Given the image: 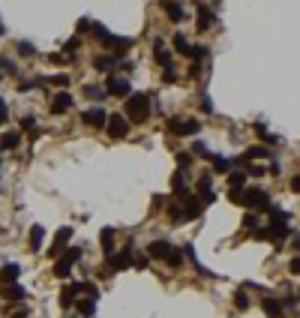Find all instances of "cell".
I'll return each instance as SVG.
<instances>
[{"mask_svg": "<svg viewBox=\"0 0 300 318\" xmlns=\"http://www.w3.org/2000/svg\"><path fill=\"white\" fill-rule=\"evenodd\" d=\"M18 273H21V267H18V264H3V267H0V282H6V285H9V282H15V279H18Z\"/></svg>", "mask_w": 300, "mask_h": 318, "instance_id": "cell-16", "label": "cell"}, {"mask_svg": "<svg viewBox=\"0 0 300 318\" xmlns=\"http://www.w3.org/2000/svg\"><path fill=\"white\" fill-rule=\"evenodd\" d=\"M21 144V132L12 129V132H3V138H0V150H15Z\"/></svg>", "mask_w": 300, "mask_h": 318, "instance_id": "cell-14", "label": "cell"}, {"mask_svg": "<svg viewBox=\"0 0 300 318\" xmlns=\"http://www.w3.org/2000/svg\"><path fill=\"white\" fill-rule=\"evenodd\" d=\"M81 120H84V126H93V129H102L105 123H108V111H102L99 105H96V108H87V111L81 114Z\"/></svg>", "mask_w": 300, "mask_h": 318, "instance_id": "cell-6", "label": "cell"}, {"mask_svg": "<svg viewBox=\"0 0 300 318\" xmlns=\"http://www.w3.org/2000/svg\"><path fill=\"white\" fill-rule=\"evenodd\" d=\"M78 45H81V39H75V36H72V39H69V42H66L63 48L69 51V54H72V51H78Z\"/></svg>", "mask_w": 300, "mask_h": 318, "instance_id": "cell-43", "label": "cell"}, {"mask_svg": "<svg viewBox=\"0 0 300 318\" xmlns=\"http://www.w3.org/2000/svg\"><path fill=\"white\" fill-rule=\"evenodd\" d=\"M201 108H204V114H213V102H210V96H201Z\"/></svg>", "mask_w": 300, "mask_h": 318, "instance_id": "cell-42", "label": "cell"}, {"mask_svg": "<svg viewBox=\"0 0 300 318\" xmlns=\"http://www.w3.org/2000/svg\"><path fill=\"white\" fill-rule=\"evenodd\" d=\"M198 129H201V123H198V120H180L177 135H198Z\"/></svg>", "mask_w": 300, "mask_h": 318, "instance_id": "cell-22", "label": "cell"}, {"mask_svg": "<svg viewBox=\"0 0 300 318\" xmlns=\"http://www.w3.org/2000/svg\"><path fill=\"white\" fill-rule=\"evenodd\" d=\"M129 81L126 78H108V84H105V93H111V96H129Z\"/></svg>", "mask_w": 300, "mask_h": 318, "instance_id": "cell-8", "label": "cell"}, {"mask_svg": "<svg viewBox=\"0 0 300 318\" xmlns=\"http://www.w3.org/2000/svg\"><path fill=\"white\" fill-rule=\"evenodd\" d=\"M261 306H264V312H267V318H279V315H282V306H279V300H273V297L261 300Z\"/></svg>", "mask_w": 300, "mask_h": 318, "instance_id": "cell-24", "label": "cell"}, {"mask_svg": "<svg viewBox=\"0 0 300 318\" xmlns=\"http://www.w3.org/2000/svg\"><path fill=\"white\" fill-rule=\"evenodd\" d=\"M171 189H174V195H189V186H186L183 171H177V174L171 177Z\"/></svg>", "mask_w": 300, "mask_h": 318, "instance_id": "cell-18", "label": "cell"}, {"mask_svg": "<svg viewBox=\"0 0 300 318\" xmlns=\"http://www.w3.org/2000/svg\"><path fill=\"white\" fill-rule=\"evenodd\" d=\"M129 264H132V255H129L126 249H120V252H111V255H108V267L117 270V273H120V270H126Z\"/></svg>", "mask_w": 300, "mask_h": 318, "instance_id": "cell-7", "label": "cell"}, {"mask_svg": "<svg viewBox=\"0 0 300 318\" xmlns=\"http://www.w3.org/2000/svg\"><path fill=\"white\" fill-rule=\"evenodd\" d=\"M294 246H297V249H300V237H294Z\"/></svg>", "mask_w": 300, "mask_h": 318, "instance_id": "cell-50", "label": "cell"}, {"mask_svg": "<svg viewBox=\"0 0 300 318\" xmlns=\"http://www.w3.org/2000/svg\"><path fill=\"white\" fill-rule=\"evenodd\" d=\"M81 258V246H72V249H66L63 252V258L54 264V273L57 276H69V270H72V264Z\"/></svg>", "mask_w": 300, "mask_h": 318, "instance_id": "cell-4", "label": "cell"}, {"mask_svg": "<svg viewBox=\"0 0 300 318\" xmlns=\"http://www.w3.org/2000/svg\"><path fill=\"white\" fill-rule=\"evenodd\" d=\"M117 63H120V54H99V57L93 60V66L99 69V72H111Z\"/></svg>", "mask_w": 300, "mask_h": 318, "instance_id": "cell-11", "label": "cell"}, {"mask_svg": "<svg viewBox=\"0 0 300 318\" xmlns=\"http://www.w3.org/2000/svg\"><path fill=\"white\" fill-rule=\"evenodd\" d=\"M171 252H174V246H171L168 240H153V243L147 246V255H153V258H162V261H165Z\"/></svg>", "mask_w": 300, "mask_h": 318, "instance_id": "cell-10", "label": "cell"}, {"mask_svg": "<svg viewBox=\"0 0 300 318\" xmlns=\"http://www.w3.org/2000/svg\"><path fill=\"white\" fill-rule=\"evenodd\" d=\"M165 204V195H153V207H162Z\"/></svg>", "mask_w": 300, "mask_h": 318, "instance_id": "cell-48", "label": "cell"}, {"mask_svg": "<svg viewBox=\"0 0 300 318\" xmlns=\"http://www.w3.org/2000/svg\"><path fill=\"white\" fill-rule=\"evenodd\" d=\"M288 270H291L294 276H300V255H297V258H291V264H288Z\"/></svg>", "mask_w": 300, "mask_h": 318, "instance_id": "cell-44", "label": "cell"}, {"mask_svg": "<svg viewBox=\"0 0 300 318\" xmlns=\"http://www.w3.org/2000/svg\"><path fill=\"white\" fill-rule=\"evenodd\" d=\"M18 54H24V57L36 54V45H30V42H18Z\"/></svg>", "mask_w": 300, "mask_h": 318, "instance_id": "cell-35", "label": "cell"}, {"mask_svg": "<svg viewBox=\"0 0 300 318\" xmlns=\"http://www.w3.org/2000/svg\"><path fill=\"white\" fill-rule=\"evenodd\" d=\"M243 225H246V228H258V219H255V216H246Z\"/></svg>", "mask_w": 300, "mask_h": 318, "instance_id": "cell-47", "label": "cell"}, {"mask_svg": "<svg viewBox=\"0 0 300 318\" xmlns=\"http://www.w3.org/2000/svg\"><path fill=\"white\" fill-rule=\"evenodd\" d=\"M147 114H150V96L147 93H129L126 96V114L123 117L132 123H144Z\"/></svg>", "mask_w": 300, "mask_h": 318, "instance_id": "cell-1", "label": "cell"}, {"mask_svg": "<svg viewBox=\"0 0 300 318\" xmlns=\"http://www.w3.org/2000/svg\"><path fill=\"white\" fill-rule=\"evenodd\" d=\"M177 165L180 168H189L192 165V153H177Z\"/></svg>", "mask_w": 300, "mask_h": 318, "instance_id": "cell-37", "label": "cell"}, {"mask_svg": "<svg viewBox=\"0 0 300 318\" xmlns=\"http://www.w3.org/2000/svg\"><path fill=\"white\" fill-rule=\"evenodd\" d=\"M165 81H177V72H174V66L165 69Z\"/></svg>", "mask_w": 300, "mask_h": 318, "instance_id": "cell-45", "label": "cell"}, {"mask_svg": "<svg viewBox=\"0 0 300 318\" xmlns=\"http://www.w3.org/2000/svg\"><path fill=\"white\" fill-rule=\"evenodd\" d=\"M228 198L234 204H243V189H228Z\"/></svg>", "mask_w": 300, "mask_h": 318, "instance_id": "cell-38", "label": "cell"}, {"mask_svg": "<svg viewBox=\"0 0 300 318\" xmlns=\"http://www.w3.org/2000/svg\"><path fill=\"white\" fill-rule=\"evenodd\" d=\"M9 120V111H6V102H3V96H0V126Z\"/></svg>", "mask_w": 300, "mask_h": 318, "instance_id": "cell-40", "label": "cell"}, {"mask_svg": "<svg viewBox=\"0 0 300 318\" xmlns=\"http://www.w3.org/2000/svg\"><path fill=\"white\" fill-rule=\"evenodd\" d=\"M165 261H168V267H180V264H183V255H180V249H174V252H171Z\"/></svg>", "mask_w": 300, "mask_h": 318, "instance_id": "cell-33", "label": "cell"}, {"mask_svg": "<svg viewBox=\"0 0 300 318\" xmlns=\"http://www.w3.org/2000/svg\"><path fill=\"white\" fill-rule=\"evenodd\" d=\"M69 108H72V96H69V93H57L54 99H51V111H54V114H63Z\"/></svg>", "mask_w": 300, "mask_h": 318, "instance_id": "cell-12", "label": "cell"}, {"mask_svg": "<svg viewBox=\"0 0 300 318\" xmlns=\"http://www.w3.org/2000/svg\"><path fill=\"white\" fill-rule=\"evenodd\" d=\"M165 12H168L171 21H183V18H186V12H183L180 3H165Z\"/></svg>", "mask_w": 300, "mask_h": 318, "instance_id": "cell-25", "label": "cell"}, {"mask_svg": "<svg viewBox=\"0 0 300 318\" xmlns=\"http://www.w3.org/2000/svg\"><path fill=\"white\" fill-rule=\"evenodd\" d=\"M213 21H216L213 18V9H210V6H198V30H207Z\"/></svg>", "mask_w": 300, "mask_h": 318, "instance_id": "cell-17", "label": "cell"}, {"mask_svg": "<svg viewBox=\"0 0 300 318\" xmlns=\"http://www.w3.org/2000/svg\"><path fill=\"white\" fill-rule=\"evenodd\" d=\"M3 297H9V300H21V297H24V288L15 285V282H9V285L3 288Z\"/></svg>", "mask_w": 300, "mask_h": 318, "instance_id": "cell-27", "label": "cell"}, {"mask_svg": "<svg viewBox=\"0 0 300 318\" xmlns=\"http://www.w3.org/2000/svg\"><path fill=\"white\" fill-rule=\"evenodd\" d=\"M21 129H30V132H33V138H36V117H30V114H27V117H21Z\"/></svg>", "mask_w": 300, "mask_h": 318, "instance_id": "cell-32", "label": "cell"}, {"mask_svg": "<svg viewBox=\"0 0 300 318\" xmlns=\"http://www.w3.org/2000/svg\"><path fill=\"white\" fill-rule=\"evenodd\" d=\"M192 153H195V156H204V153H207V144H204V141H195V144H192Z\"/></svg>", "mask_w": 300, "mask_h": 318, "instance_id": "cell-41", "label": "cell"}, {"mask_svg": "<svg viewBox=\"0 0 300 318\" xmlns=\"http://www.w3.org/2000/svg\"><path fill=\"white\" fill-rule=\"evenodd\" d=\"M234 306H237V309H249V294H246V288H240V291L234 294Z\"/></svg>", "mask_w": 300, "mask_h": 318, "instance_id": "cell-30", "label": "cell"}, {"mask_svg": "<svg viewBox=\"0 0 300 318\" xmlns=\"http://www.w3.org/2000/svg\"><path fill=\"white\" fill-rule=\"evenodd\" d=\"M171 45H174V51H177V54H186V57H189L192 45L186 42V36H183V33H174V36H171Z\"/></svg>", "mask_w": 300, "mask_h": 318, "instance_id": "cell-19", "label": "cell"}, {"mask_svg": "<svg viewBox=\"0 0 300 318\" xmlns=\"http://www.w3.org/2000/svg\"><path fill=\"white\" fill-rule=\"evenodd\" d=\"M213 159V171H219V174H228L234 168V159H225V156H210Z\"/></svg>", "mask_w": 300, "mask_h": 318, "instance_id": "cell-23", "label": "cell"}, {"mask_svg": "<svg viewBox=\"0 0 300 318\" xmlns=\"http://www.w3.org/2000/svg\"><path fill=\"white\" fill-rule=\"evenodd\" d=\"M78 285H81V291H87V294H90V300L96 297V285H93V282H78Z\"/></svg>", "mask_w": 300, "mask_h": 318, "instance_id": "cell-39", "label": "cell"}, {"mask_svg": "<svg viewBox=\"0 0 300 318\" xmlns=\"http://www.w3.org/2000/svg\"><path fill=\"white\" fill-rule=\"evenodd\" d=\"M84 96H90V99H102V96H108V93H105L99 84H87V87H84Z\"/></svg>", "mask_w": 300, "mask_h": 318, "instance_id": "cell-29", "label": "cell"}, {"mask_svg": "<svg viewBox=\"0 0 300 318\" xmlns=\"http://www.w3.org/2000/svg\"><path fill=\"white\" fill-rule=\"evenodd\" d=\"M246 174L243 171H228V189H243Z\"/></svg>", "mask_w": 300, "mask_h": 318, "instance_id": "cell-26", "label": "cell"}, {"mask_svg": "<svg viewBox=\"0 0 300 318\" xmlns=\"http://www.w3.org/2000/svg\"><path fill=\"white\" fill-rule=\"evenodd\" d=\"M42 243H45V228H42V225H33V228H30V249L39 252Z\"/></svg>", "mask_w": 300, "mask_h": 318, "instance_id": "cell-15", "label": "cell"}, {"mask_svg": "<svg viewBox=\"0 0 300 318\" xmlns=\"http://www.w3.org/2000/svg\"><path fill=\"white\" fill-rule=\"evenodd\" d=\"M0 75H3V66H0Z\"/></svg>", "mask_w": 300, "mask_h": 318, "instance_id": "cell-51", "label": "cell"}, {"mask_svg": "<svg viewBox=\"0 0 300 318\" xmlns=\"http://www.w3.org/2000/svg\"><path fill=\"white\" fill-rule=\"evenodd\" d=\"M243 204H249L252 210H258V213H267V210L273 207L270 204V195L264 189H249V192H243Z\"/></svg>", "mask_w": 300, "mask_h": 318, "instance_id": "cell-3", "label": "cell"}, {"mask_svg": "<svg viewBox=\"0 0 300 318\" xmlns=\"http://www.w3.org/2000/svg\"><path fill=\"white\" fill-rule=\"evenodd\" d=\"M90 27H93L90 18H81V21H78V30H90Z\"/></svg>", "mask_w": 300, "mask_h": 318, "instance_id": "cell-46", "label": "cell"}, {"mask_svg": "<svg viewBox=\"0 0 300 318\" xmlns=\"http://www.w3.org/2000/svg\"><path fill=\"white\" fill-rule=\"evenodd\" d=\"M132 264H135L138 270H144V267H147V252H138V255L132 258Z\"/></svg>", "mask_w": 300, "mask_h": 318, "instance_id": "cell-36", "label": "cell"}, {"mask_svg": "<svg viewBox=\"0 0 300 318\" xmlns=\"http://www.w3.org/2000/svg\"><path fill=\"white\" fill-rule=\"evenodd\" d=\"M69 240H72V228H60V231H57V237H54V246H51V255H60V249H63V246L69 243Z\"/></svg>", "mask_w": 300, "mask_h": 318, "instance_id": "cell-13", "label": "cell"}, {"mask_svg": "<svg viewBox=\"0 0 300 318\" xmlns=\"http://www.w3.org/2000/svg\"><path fill=\"white\" fill-rule=\"evenodd\" d=\"M105 126H108L111 138H126L129 135V120L123 114H108V123H105Z\"/></svg>", "mask_w": 300, "mask_h": 318, "instance_id": "cell-5", "label": "cell"}, {"mask_svg": "<svg viewBox=\"0 0 300 318\" xmlns=\"http://www.w3.org/2000/svg\"><path fill=\"white\" fill-rule=\"evenodd\" d=\"M201 201L198 198H192V195H183V204H174L168 210V219L171 222H189V219H198L201 216Z\"/></svg>", "mask_w": 300, "mask_h": 318, "instance_id": "cell-2", "label": "cell"}, {"mask_svg": "<svg viewBox=\"0 0 300 318\" xmlns=\"http://www.w3.org/2000/svg\"><path fill=\"white\" fill-rule=\"evenodd\" d=\"M291 189H294V192H300V174H294V180H291Z\"/></svg>", "mask_w": 300, "mask_h": 318, "instance_id": "cell-49", "label": "cell"}, {"mask_svg": "<svg viewBox=\"0 0 300 318\" xmlns=\"http://www.w3.org/2000/svg\"><path fill=\"white\" fill-rule=\"evenodd\" d=\"M255 129L261 132V138H264V141H267V144H282V138H279V135H267V132H264V126H261V123H258V126H255Z\"/></svg>", "mask_w": 300, "mask_h": 318, "instance_id": "cell-34", "label": "cell"}, {"mask_svg": "<svg viewBox=\"0 0 300 318\" xmlns=\"http://www.w3.org/2000/svg\"><path fill=\"white\" fill-rule=\"evenodd\" d=\"M198 201L201 204L213 201V180H210V174H201V180H198Z\"/></svg>", "mask_w": 300, "mask_h": 318, "instance_id": "cell-9", "label": "cell"}, {"mask_svg": "<svg viewBox=\"0 0 300 318\" xmlns=\"http://www.w3.org/2000/svg\"><path fill=\"white\" fill-rule=\"evenodd\" d=\"M78 312H81L84 318H90V315L96 312V303H93V300H90V297H87V300L81 297V300H78Z\"/></svg>", "mask_w": 300, "mask_h": 318, "instance_id": "cell-28", "label": "cell"}, {"mask_svg": "<svg viewBox=\"0 0 300 318\" xmlns=\"http://www.w3.org/2000/svg\"><path fill=\"white\" fill-rule=\"evenodd\" d=\"M99 243H102L105 255H111V249H114V228H102V234H99Z\"/></svg>", "mask_w": 300, "mask_h": 318, "instance_id": "cell-21", "label": "cell"}, {"mask_svg": "<svg viewBox=\"0 0 300 318\" xmlns=\"http://www.w3.org/2000/svg\"><path fill=\"white\" fill-rule=\"evenodd\" d=\"M189 57L195 60V63H198V60H204V57H207V48H204V45H192V51H189Z\"/></svg>", "mask_w": 300, "mask_h": 318, "instance_id": "cell-31", "label": "cell"}, {"mask_svg": "<svg viewBox=\"0 0 300 318\" xmlns=\"http://www.w3.org/2000/svg\"><path fill=\"white\" fill-rule=\"evenodd\" d=\"M75 294H81V285L75 282V285H69V288H63V294H60V306H72V300H75Z\"/></svg>", "mask_w": 300, "mask_h": 318, "instance_id": "cell-20", "label": "cell"}]
</instances>
